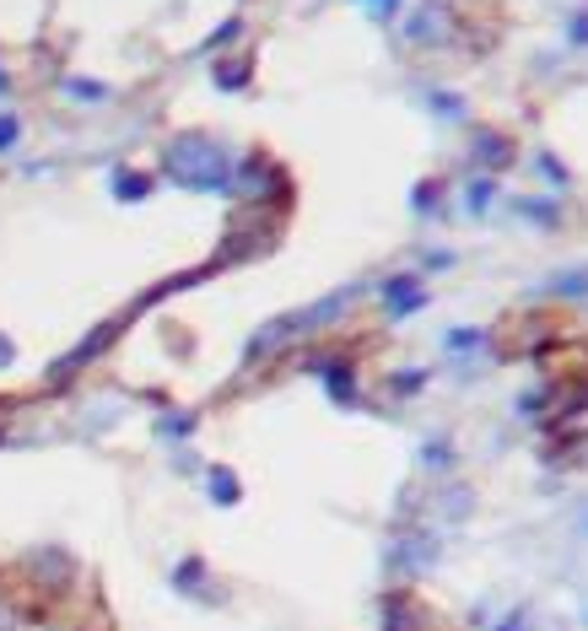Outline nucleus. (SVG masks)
<instances>
[{
  "label": "nucleus",
  "instance_id": "f257e3e1",
  "mask_svg": "<svg viewBox=\"0 0 588 631\" xmlns=\"http://www.w3.org/2000/svg\"><path fill=\"white\" fill-rule=\"evenodd\" d=\"M5 140H16V120H0V151H5Z\"/></svg>",
  "mask_w": 588,
  "mask_h": 631
},
{
  "label": "nucleus",
  "instance_id": "f03ea898",
  "mask_svg": "<svg viewBox=\"0 0 588 631\" xmlns=\"http://www.w3.org/2000/svg\"><path fill=\"white\" fill-rule=\"evenodd\" d=\"M5 357H11V346H5V340H0V362H5Z\"/></svg>",
  "mask_w": 588,
  "mask_h": 631
}]
</instances>
